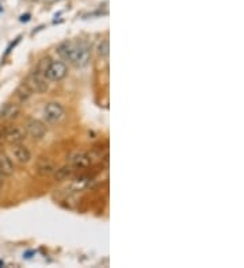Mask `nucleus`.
<instances>
[{
	"label": "nucleus",
	"mask_w": 244,
	"mask_h": 268,
	"mask_svg": "<svg viewBox=\"0 0 244 268\" xmlns=\"http://www.w3.org/2000/svg\"><path fill=\"white\" fill-rule=\"evenodd\" d=\"M57 53L61 59L69 61L78 68L86 66L91 59V50L84 42H64L57 47Z\"/></svg>",
	"instance_id": "1"
},
{
	"label": "nucleus",
	"mask_w": 244,
	"mask_h": 268,
	"mask_svg": "<svg viewBox=\"0 0 244 268\" xmlns=\"http://www.w3.org/2000/svg\"><path fill=\"white\" fill-rule=\"evenodd\" d=\"M25 84L27 85V88L33 92V94L34 92H35V94H42V92H45L48 88H49V85H48V79L45 78V75L42 72H40L38 69L32 72L27 76Z\"/></svg>",
	"instance_id": "2"
},
{
	"label": "nucleus",
	"mask_w": 244,
	"mask_h": 268,
	"mask_svg": "<svg viewBox=\"0 0 244 268\" xmlns=\"http://www.w3.org/2000/svg\"><path fill=\"white\" fill-rule=\"evenodd\" d=\"M65 115L64 106L59 102H49L44 109V119L47 124H57Z\"/></svg>",
	"instance_id": "3"
},
{
	"label": "nucleus",
	"mask_w": 244,
	"mask_h": 268,
	"mask_svg": "<svg viewBox=\"0 0 244 268\" xmlns=\"http://www.w3.org/2000/svg\"><path fill=\"white\" fill-rule=\"evenodd\" d=\"M68 73V68H66L65 63L63 61H49V64L44 71V75L48 80L50 81H60L65 78Z\"/></svg>",
	"instance_id": "4"
},
{
	"label": "nucleus",
	"mask_w": 244,
	"mask_h": 268,
	"mask_svg": "<svg viewBox=\"0 0 244 268\" xmlns=\"http://www.w3.org/2000/svg\"><path fill=\"white\" fill-rule=\"evenodd\" d=\"M48 127L40 119H29L26 124V133L33 140H42L47 136Z\"/></svg>",
	"instance_id": "5"
},
{
	"label": "nucleus",
	"mask_w": 244,
	"mask_h": 268,
	"mask_svg": "<svg viewBox=\"0 0 244 268\" xmlns=\"http://www.w3.org/2000/svg\"><path fill=\"white\" fill-rule=\"evenodd\" d=\"M3 134H4V141L13 145L22 144L23 140H25V131L18 126H14V125L4 126L3 127Z\"/></svg>",
	"instance_id": "6"
},
{
	"label": "nucleus",
	"mask_w": 244,
	"mask_h": 268,
	"mask_svg": "<svg viewBox=\"0 0 244 268\" xmlns=\"http://www.w3.org/2000/svg\"><path fill=\"white\" fill-rule=\"evenodd\" d=\"M69 165L73 170H86L91 165V157L86 152H76L69 157Z\"/></svg>",
	"instance_id": "7"
},
{
	"label": "nucleus",
	"mask_w": 244,
	"mask_h": 268,
	"mask_svg": "<svg viewBox=\"0 0 244 268\" xmlns=\"http://www.w3.org/2000/svg\"><path fill=\"white\" fill-rule=\"evenodd\" d=\"M57 170L56 164L49 157H40L35 164V171L40 176H50Z\"/></svg>",
	"instance_id": "8"
},
{
	"label": "nucleus",
	"mask_w": 244,
	"mask_h": 268,
	"mask_svg": "<svg viewBox=\"0 0 244 268\" xmlns=\"http://www.w3.org/2000/svg\"><path fill=\"white\" fill-rule=\"evenodd\" d=\"M20 115L19 105L14 103V102H7L0 107V118L4 121H13Z\"/></svg>",
	"instance_id": "9"
},
{
	"label": "nucleus",
	"mask_w": 244,
	"mask_h": 268,
	"mask_svg": "<svg viewBox=\"0 0 244 268\" xmlns=\"http://www.w3.org/2000/svg\"><path fill=\"white\" fill-rule=\"evenodd\" d=\"M13 157L15 158V161H16V163L27 164L30 160H32V152L29 151V148H26L25 145H22V144L14 145Z\"/></svg>",
	"instance_id": "10"
},
{
	"label": "nucleus",
	"mask_w": 244,
	"mask_h": 268,
	"mask_svg": "<svg viewBox=\"0 0 244 268\" xmlns=\"http://www.w3.org/2000/svg\"><path fill=\"white\" fill-rule=\"evenodd\" d=\"M0 171L3 176H11L14 173V164L11 158L3 153H0Z\"/></svg>",
	"instance_id": "11"
},
{
	"label": "nucleus",
	"mask_w": 244,
	"mask_h": 268,
	"mask_svg": "<svg viewBox=\"0 0 244 268\" xmlns=\"http://www.w3.org/2000/svg\"><path fill=\"white\" fill-rule=\"evenodd\" d=\"M54 179L57 180V182H64V180H68L69 177L73 175V168L71 165H64V167H61V168H57V170L54 171Z\"/></svg>",
	"instance_id": "12"
},
{
	"label": "nucleus",
	"mask_w": 244,
	"mask_h": 268,
	"mask_svg": "<svg viewBox=\"0 0 244 268\" xmlns=\"http://www.w3.org/2000/svg\"><path fill=\"white\" fill-rule=\"evenodd\" d=\"M32 94H33V92L30 91V90L27 88V85L23 83V84L18 87V90L15 92V96H16V99L19 100L20 103H25V102H27V100L30 99Z\"/></svg>",
	"instance_id": "13"
},
{
	"label": "nucleus",
	"mask_w": 244,
	"mask_h": 268,
	"mask_svg": "<svg viewBox=\"0 0 244 268\" xmlns=\"http://www.w3.org/2000/svg\"><path fill=\"white\" fill-rule=\"evenodd\" d=\"M97 53H98L99 57L106 59L109 57V53H110V44H109V39H102L97 46Z\"/></svg>",
	"instance_id": "14"
},
{
	"label": "nucleus",
	"mask_w": 244,
	"mask_h": 268,
	"mask_svg": "<svg viewBox=\"0 0 244 268\" xmlns=\"http://www.w3.org/2000/svg\"><path fill=\"white\" fill-rule=\"evenodd\" d=\"M4 142V134H3V127H0V144Z\"/></svg>",
	"instance_id": "15"
},
{
	"label": "nucleus",
	"mask_w": 244,
	"mask_h": 268,
	"mask_svg": "<svg viewBox=\"0 0 244 268\" xmlns=\"http://www.w3.org/2000/svg\"><path fill=\"white\" fill-rule=\"evenodd\" d=\"M29 16H30V15H26V16L22 15V16H20V20H22V22H23V20H29Z\"/></svg>",
	"instance_id": "16"
}]
</instances>
